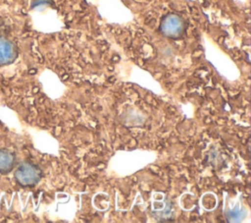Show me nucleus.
<instances>
[{"instance_id":"nucleus-1","label":"nucleus","mask_w":251,"mask_h":223,"mask_svg":"<svg viewBox=\"0 0 251 223\" xmlns=\"http://www.w3.org/2000/svg\"><path fill=\"white\" fill-rule=\"evenodd\" d=\"M2 29L0 26V67L14 63L19 55L18 45L9 35L8 27Z\"/></svg>"},{"instance_id":"nucleus-3","label":"nucleus","mask_w":251,"mask_h":223,"mask_svg":"<svg viewBox=\"0 0 251 223\" xmlns=\"http://www.w3.org/2000/svg\"><path fill=\"white\" fill-rule=\"evenodd\" d=\"M185 30L183 20L176 14H168L160 24V31L167 37L176 39L182 36Z\"/></svg>"},{"instance_id":"nucleus-2","label":"nucleus","mask_w":251,"mask_h":223,"mask_svg":"<svg viewBox=\"0 0 251 223\" xmlns=\"http://www.w3.org/2000/svg\"><path fill=\"white\" fill-rule=\"evenodd\" d=\"M15 178L21 186L32 187L41 179V170L33 163L24 162L16 170Z\"/></svg>"},{"instance_id":"nucleus-5","label":"nucleus","mask_w":251,"mask_h":223,"mask_svg":"<svg viewBox=\"0 0 251 223\" xmlns=\"http://www.w3.org/2000/svg\"><path fill=\"white\" fill-rule=\"evenodd\" d=\"M244 216V211H242V209H237V207L228 210L226 212V219H228V221H232V222H238L241 220V218Z\"/></svg>"},{"instance_id":"nucleus-4","label":"nucleus","mask_w":251,"mask_h":223,"mask_svg":"<svg viewBox=\"0 0 251 223\" xmlns=\"http://www.w3.org/2000/svg\"><path fill=\"white\" fill-rule=\"evenodd\" d=\"M15 163V156L8 149L0 148V172H9Z\"/></svg>"}]
</instances>
